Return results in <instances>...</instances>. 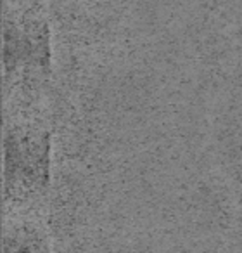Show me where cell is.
<instances>
[{
  "instance_id": "1",
  "label": "cell",
  "mask_w": 242,
  "mask_h": 253,
  "mask_svg": "<svg viewBox=\"0 0 242 253\" xmlns=\"http://www.w3.org/2000/svg\"><path fill=\"white\" fill-rule=\"evenodd\" d=\"M4 253H50L47 239L35 227H14L4 239Z\"/></svg>"
}]
</instances>
